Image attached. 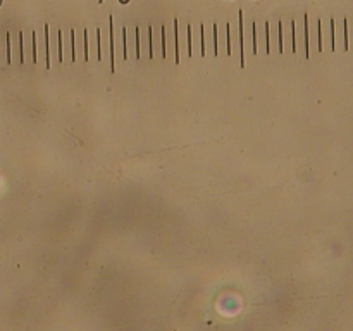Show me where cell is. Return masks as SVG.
<instances>
[{
    "instance_id": "cell-1",
    "label": "cell",
    "mask_w": 353,
    "mask_h": 331,
    "mask_svg": "<svg viewBox=\"0 0 353 331\" xmlns=\"http://www.w3.org/2000/svg\"><path fill=\"white\" fill-rule=\"evenodd\" d=\"M240 43H241V66L245 67V40H243V12H240Z\"/></svg>"
},
{
    "instance_id": "cell-2",
    "label": "cell",
    "mask_w": 353,
    "mask_h": 331,
    "mask_svg": "<svg viewBox=\"0 0 353 331\" xmlns=\"http://www.w3.org/2000/svg\"><path fill=\"white\" fill-rule=\"evenodd\" d=\"M174 47H176V64L179 62V47H178V19H174Z\"/></svg>"
},
{
    "instance_id": "cell-3",
    "label": "cell",
    "mask_w": 353,
    "mask_h": 331,
    "mask_svg": "<svg viewBox=\"0 0 353 331\" xmlns=\"http://www.w3.org/2000/svg\"><path fill=\"white\" fill-rule=\"evenodd\" d=\"M188 57H191V28L188 26Z\"/></svg>"
},
{
    "instance_id": "cell-4",
    "label": "cell",
    "mask_w": 353,
    "mask_h": 331,
    "mask_svg": "<svg viewBox=\"0 0 353 331\" xmlns=\"http://www.w3.org/2000/svg\"><path fill=\"white\" fill-rule=\"evenodd\" d=\"M162 57H166V31H164V28H162Z\"/></svg>"
},
{
    "instance_id": "cell-5",
    "label": "cell",
    "mask_w": 353,
    "mask_h": 331,
    "mask_svg": "<svg viewBox=\"0 0 353 331\" xmlns=\"http://www.w3.org/2000/svg\"><path fill=\"white\" fill-rule=\"evenodd\" d=\"M33 61L38 62V57H36V34L33 33Z\"/></svg>"
},
{
    "instance_id": "cell-6",
    "label": "cell",
    "mask_w": 353,
    "mask_h": 331,
    "mask_svg": "<svg viewBox=\"0 0 353 331\" xmlns=\"http://www.w3.org/2000/svg\"><path fill=\"white\" fill-rule=\"evenodd\" d=\"M7 62L10 64V34H7Z\"/></svg>"
},
{
    "instance_id": "cell-7",
    "label": "cell",
    "mask_w": 353,
    "mask_h": 331,
    "mask_svg": "<svg viewBox=\"0 0 353 331\" xmlns=\"http://www.w3.org/2000/svg\"><path fill=\"white\" fill-rule=\"evenodd\" d=\"M229 24H228V54L231 55V29H229Z\"/></svg>"
},
{
    "instance_id": "cell-8",
    "label": "cell",
    "mask_w": 353,
    "mask_h": 331,
    "mask_svg": "<svg viewBox=\"0 0 353 331\" xmlns=\"http://www.w3.org/2000/svg\"><path fill=\"white\" fill-rule=\"evenodd\" d=\"M202 55H205V33H203V26H202Z\"/></svg>"
},
{
    "instance_id": "cell-9",
    "label": "cell",
    "mask_w": 353,
    "mask_h": 331,
    "mask_svg": "<svg viewBox=\"0 0 353 331\" xmlns=\"http://www.w3.org/2000/svg\"><path fill=\"white\" fill-rule=\"evenodd\" d=\"M214 38H215V41H214V47H215V55H217V24L214 26Z\"/></svg>"
},
{
    "instance_id": "cell-10",
    "label": "cell",
    "mask_w": 353,
    "mask_h": 331,
    "mask_svg": "<svg viewBox=\"0 0 353 331\" xmlns=\"http://www.w3.org/2000/svg\"><path fill=\"white\" fill-rule=\"evenodd\" d=\"M345 48L348 50V24H346V29H345Z\"/></svg>"
}]
</instances>
